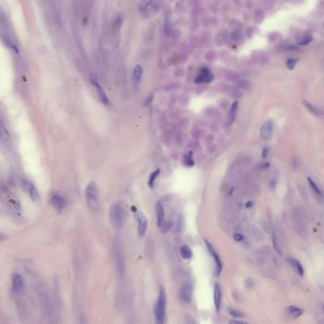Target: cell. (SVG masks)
I'll list each match as a JSON object with an SVG mask.
<instances>
[{"label": "cell", "instance_id": "cell-1", "mask_svg": "<svg viewBox=\"0 0 324 324\" xmlns=\"http://www.w3.org/2000/svg\"><path fill=\"white\" fill-rule=\"evenodd\" d=\"M112 224L117 228H121L125 217V209L121 203H115L111 206L109 213Z\"/></svg>", "mask_w": 324, "mask_h": 324}, {"label": "cell", "instance_id": "cell-2", "mask_svg": "<svg viewBox=\"0 0 324 324\" xmlns=\"http://www.w3.org/2000/svg\"><path fill=\"white\" fill-rule=\"evenodd\" d=\"M166 304V296L164 287H160L159 295L154 308L156 322L158 324L164 322Z\"/></svg>", "mask_w": 324, "mask_h": 324}, {"label": "cell", "instance_id": "cell-3", "mask_svg": "<svg viewBox=\"0 0 324 324\" xmlns=\"http://www.w3.org/2000/svg\"><path fill=\"white\" fill-rule=\"evenodd\" d=\"M85 196L88 207L92 210H95L98 206L99 192L95 182H90L85 189Z\"/></svg>", "mask_w": 324, "mask_h": 324}, {"label": "cell", "instance_id": "cell-4", "mask_svg": "<svg viewBox=\"0 0 324 324\" xmlns=\"http://www.w3.org/2000/svg\"><path fill=\"white\" fill-rule=\"evenodd\" d=\"M138 8L142 16L146 18H152L159 11L158 5L154 1H142L139 3Z\"/></svg>", "mask_w": 324, "mask_h": 324}, {"label": "cell", "instance_id": "cell-5", "mask_svg": "<svg viewBox=\"0 0 324 324\" xmlns=\"http://www.w3.org/2000/svg\"><path fill=\"white\" fill-rule=\"evenodd\" d=\"M214 76L206 68H202L200 70L199 75L195 79L194 83L197 84L201 83H208L213 80Z\"/></svg>", "mask_w": 324, "mask_h": 324}, {"label": "cell", "instance_id": "cell-6", "mask_svg": "<svg viewBox=\"0 0 324 324\" xmlns=\"http://www.w3.org/2000/svg\"><path fill=\"white\" fill-rule=\"evenodd\" d=\"M135 217L138 223V232L140 236H142L147 229L148 221L147 218L141 211L136 212Z\"/></svg>", "mask_w": 324, "mask_h": 324}, {"label": "cell", "instance_id": "cell-7", "mask_svg": "<svg viewBox=\"0 0 324 324\" xmlns=\"http://www.w3.org/2000/svg\"><path fill=\"white\" fill-rule=\"evenodd\" d=\"M12 288L13 291L17 292H22L24 288V284L23 278L18 273H14L11 278Z\"/></svg>", "mask_w": 324, "mask_h": 324}, {"label": "cell", "instance_id": "cell-8", "mask_svg": "<svg viewBox=\"0 0 324 324\" xmlns=\"http://www.w3.org/2000/svg\"><path fill=\"white\" fill-rule=\"evenodd\" d=\"M221 290L218 282L215 283L214 291V301L217 313H219L221 302Z\"/></svg>", "mask_w": 324, "mask_h": 324}, {"label": "cell", "instance_id": "cell-9", "mask_svg": "<svg viewBox=\"0 0 324 324\" xmlns=\"http://www.w3.org/2000/svg\"><path fill=\"white\" fill-rule=\"evenodd\" d=\"M50 203L58 213H60L65 204L64 199L58 195H54L51 197Z\"/></svg>", "mask_w": 324, "mask_h": 324}, {"label": "cell", "instance_id": "cell-10", "mask_svg": "<svg viewBox=\"0 0 324 324\" xmlns=\"http://www.w3.org/2000/svg\"><path fill=\"white\" fill-rule=\"evenodd\" d=\"M303 309L294 305H290L286 308V314L287 317L291 319H296L301 315Z\"/></svg>", "mask_w": 324, "mask_h": 324}, {"label": "cell", "instance_id": "cell-11", "mask_svg": "<svg viewBox=\"0 0 324 324\" xmlns=\"http://www.w3.org/2000/svg\"><path fill=\"white\" fill-rule=\"evenodd\" d=\"M180 295L182 299L186 302L191 301L192 295V288L190 284L186 283L182 286Z\"/></svg>", "mask_w": 324, "mask_h": 324}, {"label": "cell", "instance_id": "cell-12", "mask_svg": "<svg viewBox=\"0 0 324 324\" xmlns=\"http://www.w3.org/2000/svg\"><path fill=\"white\" fill-rule=\"evenodd\" d=\"M273 131V127L272 123L269 121L266 122L261 129L260 136L264 138H268L271 135Z\"/></svg>", "mask_w": 324, "mask_h": 324}, {"label": "cell", "instance_id": "cell-13", "mask_svg": "<svg viewBox=\"0 0 324 324\" xmlns=\"http://www.w3.org/2000/svg\"><path fill=\"white\" fill-rule=\"evenodd\" d=\"M157 214V225L160 227L162 224L164 218V211L161 202L158 201L156 206Z\"/></svg>", "mask_w": 324, "mask_h": 324}, {"label": "cell", "instance_id": "cell-14", "mask_svg": "<svg viewBox=\"0 0 324 324\" xmlns=\"http://www.w3.org/2000/svg\"><path fill=\"white\" fill-rule=\"evenodd\" d=\"M302 103L307 109L314 115L317 116H320L323 115V113L321 111L318 109L307 101L303 100Z\"/></svg>", "mask_w": 324, "mask_h": 324}, {"label": "cell", "instance_id": "cell-15", "mask_svg": "<svg viewBox=\"0 0 324 324\" xmlns=\"http://www.w3.org/2000/svg\"><path fill=\"white\" fill-rule=\"evenodd\" d=\"M238 105L239 102L237 101L234 102L231 105L228 120L229 125L232 124L236 118Z\"/></svg>", "mask_w": 324, "mask_h": 324}, {"label": "cell", "instance_id": "cell-16", "mask_svg": "<svg viewBox=\"0 0 324 324\" xmlns=\"http://www.w3.org/2000/svg\"><path fill=\"white\" fill-rule=\"evenodd\" d=\"M180 252L182 257L185 259H190L193 256L191 249L186 245L182 246L180 247Z\"/></svg>", "mask_w": 324, "mask_h": 324}, {"label": "cell", "instance_id": "cell-17", "mask_svg": "<svg viewBox=\"0 0 324 324\" xmlns=\"http://www.w3.org/2000/svg\"><path fill=\"white\" fill-rule=\"evenodd\" d=\"M143 71L142 66L137 65L134 68L133 73V78L135 82H138L140 81Z\"/></svg>", "mask_w": 324, "mask_h": 324}, {"label": "cell", "instance_id": "cell-18", "mask_svg": "<svg viewBox=\"0 0 324 324\" xmlns=\"http://www.w3.org/2000/svg\"><path fill=\"white\" fill-rule=\"evenodd\" d=\"M96 86L100 100L104 105H108L109 103V100L104 91L103 90L99 84L97 85Z\"/></svg>", "mask_w": 324, "mask_h": 324}, {"label": "cell", "instance_id": "cell-19", "mask_svg": "<svg viewBox=\"0 0 324 324\" xmlns=\"http://www.w3.org/2000/svg\"><path fill=\"white\" fill-rule=\"evenodd\" d=\"M215 260V274L216 276H218L220 274L222 271V266L221 262L219 259L218 256L215 252L211 254Z\"/></svg>", "mask_w": 324, "mask_h": 324}, {"label": "cell", "instance_id": "cell-20", "mask_svg": "<svg viewBox=\"0 0 324 324\" xmlns=\"http://www.w3.org/2000/svg\"><path fill=\"white\" fill-rule=\"evenodd\" d=\"M174 225V222L172 221H169L164 223H162L161 226L160 231L161 233L164 234L168 233L170 231Z\"/></svg>", "mask_w": 324, "mask_h": 324}, {"label": "cell", "instance_id": "cell-21", "mask_svg": "<svg viewBox=\"0 0 324 324\" xmlns=\"http://www.w3.org/2000/svg\"><path fill=\"white\" fill-rule=\"evenodd\" d=\"M28 191L29 192L31 199L34 201H36L38 199L39 196L35 186L31 184Z\"/></svg>", "mask_w": 324, "mask_h": 324}, {"label": "cell", "instance_id": "cell-22", "mask_svg": "<svg viewBox=\"0 0 324 324\" xmlns=\"http://www.w3.org/2000/svg\"><path fill=\"white\" fill-rule=\"evenodd\" d=\"M272 243L274 250L277 254L280 256H282V250L278 246L276 234L273 231L272 235Z\"/></svg>", "mask_w": 324, "mask_h": 324}, {"label": "cell", "instance_id": "cell-23", "mask_svg": "<svg viewBox=\"0 0 324 324\" xmlns=\"http://www.w3.org/2000/svg\"><path fill=\"white\" fill-rule=\"evenodd\" d=\"M160 173V170L158 169L152 173L150 176V179L148 182V184L151 189L154 188V180L156 179L157 177L159 175Z\"/></svg>", "mask_w": 324, "mask_h": 324}, {"label": "cell", "instance_id": "cell-24", "mask_svg": "<svg viewBox=\"0 0 324 324\" xmlns=\"http://www.w3.org/2000/svg\"><path fill=\"white\" fill-rule=\"evenodd\" d=\"M228 312L231 317L236 319H240L244 317V315L242 312L233 309L229 308L228 309Z\"/></svg>", "mask_w": 324, "mask_h": 324}, {"label": "cell", "instance_id": "cell-25", "mask_svg": "<svg viewBox=\"0 0 324 324\" xmlns=\"http://www.w3.org/2000/svg\"><path fill=\"white\" fill-rule=\"evenodd\" d=\"M299 58H291L288 60L286 63V66L288 69L290 70H293L298 62L299 61Z\"/></svg>", "mask_w": 324, "mask_h": 324}, {"label": "cell", "instance_id": "cell-26", "mask_svg": "<svg viewBox=\"0 0 324 324\" xmlns=\"http://www.w3.org/2000/svg\"><path fill=\"white\" fill-rule=\"evenodd\" d=\"M307 180L309 184H310L314 190L318 195H319L322 196V194L319 188H318L317 185L312 181L311 177H308L307 178Z\"/></svg>", "mask_w": 324, "mask_h": 324}, {"label": "cell", "instance_id": "cell-27", "mask_svg": "<svg viewBox=\"0 0 324 324\" xmlns=\"http://www.w3.org/2000/svg\"><path fill=\"white\" fill-rule=\"evenodd\" d=\"M1 138L3 142L7 143L9 142V136L7 131L4 129L1 131Z\"/></svg>", "mask_w": 324, "mask_h": 324}, {"label": "cell", "instance_id": "cell-28", "mask_svg": "<svg viewBox=\"0 0 324 324\" xmlns=\"http://www.w3.org/2000/svg\"><path fill=\"white\" fill-rule=\"evenodd\" d=\"M313 40V38L311 35H308L305 36V38L299 43V44L302 45H305L308 44Z\"/></svg>", "mask_w": 324, "mask_h": 324}, {"label": "cell", "instance_id": "cell-29", "mask_svg": "<svg viewBox=\"0 0 324 324\" xmlns=\"http://www.w3.org/2000/svg\"><path fill=\"white\" fill-rule=\"evenodd\" d=\"M122 22V19L121 17L118 16L115 20L113 26L114 28L116 29H118L121 25Z\"/></svg>", "mask_w": 324, "mask_h": 324}, {"label": "cell", "instance_id": "cell-30", "mask_svg": "<svg viewBox=\"0 0 324 324\" xmlns=\"http://www.w3.org/2000/svg\"><path fill=\"white\" fill-rule=\"evenodd\" d=\"M297 269L298 274L301 277H303L304 274V270L303 268L301 263L298 261L296 268Z\"/></svg>", "mask_w": 324, "mask_h": 324}, {"label": "cell", "instance_id": "cell-31", "mask_svg": "<svg viewBox=\"0 0 324 324\" xmlns=\"http://www.w3.org/2000/svg\"><path fill=\"white\" fill-rule=\"evenodd\" d=\"M154 98V95L153 94H151L148 96L147 98H146L144 102L143 103V105L144 107H146L150 105L152 101Z\"/></svg>", "mask_w": 324, "mask_h": 324}, {"label": "cell", "instance_id": "cell-32", "mask_svg": "<svg viewBox=\"0 0 324 324\" xmlns=\"http://www.w3.org/2000/svg\"><path fill=\"white\" fill-rule=\"evenodd\" d=\"M286 261L293 267L296 268L298 260L291 257H287L286 259Z\"/></svg>", "mask_w": 324, "mask_h": 324}, {"label": "cell", "instance_id": "cell-33", "mask_svg": "<svg viewBox=\"0 0 324 324\" xmlns=\"http://www.w3.org/2000/svg\"><path fill=\"white\" fill-rule=\"evenodd\" d=\"M184 159L186 161V163L189 166L193 167L194 165V162L191 158H189L188 156L184 155Z\"/></svg>", "mask_w": 324, "mask_h": 324}, {"label": "cell", "instance_id": "cell-34", "mask_svg": "<svg viewBox=\"0 0 324 324\" xmlns=\"http://www.w3.org/2000/svg\"><path fill=\"white\" fill-rule=\"evenodd\" d=\"M205 241L206 246H207V247L209 253L211 255L215 252L213 246H212L211 244L208 242L207 240H205Z\"/></svg>", "mask_w": 324, "mask_h": 324}, {"label": "cell", "instance_id": "cell-35", "mask_svg": "<svg viewBox=\"0 0 324 324\" xmlns=\"http://www.w3.org/2000/svg\"><path fill=\"white\" fill-rule=\"evenodd\" d=\"M183 222V219L182 216H180L177 220V230L178 232L180 231L182 228Z\"/></svg>", "mask_w": 324, "mask_h": 324}, {"label": "cell", "instance_id": "cell-36", "mask_svg": "<svg viewBox=\"0 0 324 324\" xmlns=\"http://www.w3.org/2000/svg\"><path fill=\"white\" fill-rule=\"evenodd\" d=\"M90 81L91 83L94 85L96 86L97 85L99 84L96 76H95L94 74H93L91 75Z\"/></svg>", "mask_w": 324, "mask_h": 324}, {"label": "cell", "instance_id": "cell-37", "mask_svg": "<svg viewBox=\"0 0 324 324\" xmlns=\"http://www.w3.org/2000/svg\"><path fill=\"white\" fill-rule=\"evenodd\" d=\"M285 49L286 50L296 51L299 49V47L297 45H293L288 46Z\"/></svg>", "mask_w": 324, "mask_h": 324}, {"label": "cell", "instance_id": "cell-38", "mask_svg": "<svg viewBox=\"0 0 324 324\" xmlns=\"http://www.w3.org/2000/svg\"><path fill=\"white\" fill-rule=\"evenodd\" d=\"M245 285L246 287L250 288L254 286V283L252 280L248 279L246 281Z\"/></svg>", "mask_w": 324, "mask_h": 324}, {"label": "cell", "instance_id": "cell-39", "mask_svg": "<svg viewBox=\"0 0 324 324\" xmlns=\"http://www.w3.org/2000/svg\"><path fill=\"white\" fill-rule=\"evenodd\" d=\"M234 239L237 242H240L243 239V236L241 234H235L234 236Z\"/></svg>", "mask_w": 324, "mask_h": 324}, {"label": "cell", "instance_id": "cell-40", "mask_svg": "<svg viewBox=\"0 0 324 324\" xmlns=\"http://www.w3.org/2000/svg\"><path fill=\"white\" fill-rule=\"evenodd\" d=\"M268 151V149L267 147L264 148L262 153V157L263 158H265L267 155Z\"/></svg>", "mask_w": 324, "mask_h": 324}, {"label": "cell", "instance_id": "cell-41", "mask_svg": "<svg viewBox=\"0 0 324 324\" xmlns=\"http://www.w3.org/2000/svg\"><path fill=\"white\" fill-rule=\"evenodd\" d=\"M165 25L166 31L168 32L170 30V22L168 19H167L166 20Z\"/></svg>", "mask_w": 324, "mask_h": 324}, {"label": "cell", "instance_id": "cell-42", "mask_svg": "<svg viewBox=\"0 0 324 324\" xmlns=\"http://www.w3.org/2000/svg\"><path fill=\"white\" fill-rule=\"evenodd\" d=\"M270 167V164L268 162H266L265 163H263L259 167V168L260 169H266Z\"/></svg>", "mask_w": 324, "mask_h": 324}, {"label": "cell", "instance_id": "cell-43", "mask_svg": "<svg viewBox=\"0 0 324 324\" xmlns=\"http://www.w3.org/2000/svg\"><path fill=\"white\" fill-rule=\"evenodd\" d=\"M229 323L230 324H245L246 323L241 321L235 320H231L229 321Z\"/></svg>", "mask_w": 324, "mask_h": 324}, {"label": "cell", "instance_id": "cell-44", "mask_svg": "<svg viewBox=\"0 0 324 324\" xmlns=\"http://www.w3.org/2000/svg\"><path fill=\"white\" fill-rule=\"evenodd\" d=\"M15 208L16 210L19 211L21 212V211L22 207L21 203L19 202H18L16 203L15 205Z\"/></svg>", "mask_w": 324, "mask_h": 324}, {"label": "cell", "instance_id": "cell-45", "mask_svg": "<svg viewBox=\"0 0 324 324\" xmlns=\"http://www.w3.org/2000/svg\"><path fill=\"white\" fill-rule=\"evenodd\" d=\"M17 260L19 261L20 262H32V260L27 259L19 258L17 259Z\"/></svg>", "mask_w": 324, "mask_h": 324}, {"label": "cell", "instance_id": "cell-46", "mask_svg": "<svg viewBox=\"0 0 324 324\" xmlns=\"http://www.w3.org/2000/svg\"><path fill=\"white\" fill-rule=\"evenodd\" d=\"M252 203L251 201H248L246 203L245 206L247 208H250L252 207Z\"/></svg>", "mask_w": 324, "mask_h": 324}, {"label": "cell", "instance_id": "cell-47", "mask_svg": "<svg viewBox=\"0 0 324 324\" xmlns=\"http://www.w3.org/2000/svg\"><path fill=\"white\" fill-rule=\"evenodd\" d=\"M193 152L191 151H189L188 153V156L189 158H191L193 154Z\"/></svg>", "mask_w": 324, "mask_h": 324}, {"label": "cell", "instance_id": "cell-48", "mask_svg": "<svg viewBox=\"0 0 324 324\" xmlns=\"http://www.w3.org/2000/svg\"><path fill=\"white\" fill-rule=\"evenodd\" d=\"M131 210L133 213H136V212L137 211V208L135 206H131Z\"/></svg>", "mask_w": 324, "mask_h": 324}, {"label": "cell", "instance_id": "cell-49", "mask_svg": "<svg viewBox=\"0 0 324 324\" xmlns=\"http://www.w3.org/2000/svg\"><path fill=\"white\" fill-rule=\"evenodd\" d=\"M234 189L233 188H231V190L229 192V195H231L232 193V192H233Z\"/></svg>", "mask_w": 324, "mask_h": 324}, {"label": "cell", "instance_id": "cell-50", "mask_svg": "<svg viewBox=\"0 0 324 324\" xmlns=\"http://www.w3.org/2000/svg\"><path fill=\"white\" fill-rule=\"evenodd\" d=\"M87 19H84L83 20V24H84L85 25V24H86L87 23Z\"/></svg>", "mask_w": 324, "mask_h": 324}]
</instances>
